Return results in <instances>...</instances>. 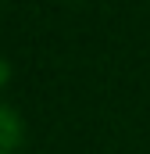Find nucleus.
<instances>
[{
	"label": "nucleus",
	"instance_id": "1",
	"mask_svg": "<svg viewBox=\"0 0 150 154\" xmlns=\"http://www.w3.org/2000/svg\"><path fill=\"white\" fill-rule=\"evenodd\" d=\"M18 140H22V122L7 104H0V154H11Z\"/></svg>",
	"mask_w": 150,
	"mask_h": 154
},
{
	"label": "nucleus",
	"instance_id": "2",
	"mask_svg": "<svg viewBox=\"0 0 150 154\" xmlns=\"http://www.w3.org/2000/svg\"><path fill=\"white\" fill-rule=\"evenodd\" d=\"M4 75H7V65H4V61H0V79H4Z\"/></svg>",
	"mask_w": 150,
	"mask_h": 154
}]
</instances>
